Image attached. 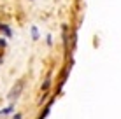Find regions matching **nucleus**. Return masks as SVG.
Masks as SVG:
<instances>
[{
	"label": "nucleus",
	"instance_id": "3",
	"mask_svg": "<svg viewBox=\"0 0 121 119\" xmlns=\"http://www.w3.org/2000/svg\"><path fill=\"white\" fill-rule=\"evenodd\" d=\"M0 30H2V32H5V33H7V37H11V30L5 26V25H0Z\"/></svg>",
	"mask_w": 121,
	"mask_h": 119
},
{
	"label": "nucleus",
	"instance_id": "2",
	"mask_svg": "<svg viewBox=\"0 0 121 119\" xmlns=\"http://www.w3.org/2000/svg\"><path fill=\"white\" fill-rule=\"evenodd\" d=\"M32 35H33V39H39V30H37V26H32Z\"/></svg>",
	"mask_w": 121,
	"mask_h": 119
},
{
	"label": "nucleus",
	"instance_id": "4",
	"mask_svg": "<svg viewBox=\"0 0 121 119\" xmlns=\"http://www.w3.org/2000/svg\"><path fill=\"white\" fill-rule=\"evenodd\" d=\"M12 109H14V107H12V105H11V107L4 109V110H2V114H9V112H12Z\"/></svg>",
	"mask_w": 121,
	"mask_h": 119
},
{
	"label": "nucleus",
	"instance_id": "1",
	"mask_svg": "<svg viewBox=\"0 0 121 119\" xmlns=\"http://www.w3.org/2000/svg\"><path fill=\"white\" fill-rule=\"evenodd\" d=\"M23 81H18L16 82V86H12V89L9 91V100H18L19 95H21V91H23Z\"/></svg>",
	"mask_w": 121,
	"mask_h": 119
}]
</instances>
